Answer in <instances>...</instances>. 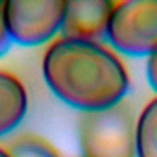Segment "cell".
I'll return each instance as SVG.
<instances>
[{
  "mask_svg": "<svg viewBox=\"0 0 157 157\" xmlns=\"http://www.w3.org/2000/svg\"><path fill=\"white\" fill-rule=\"evenodd\" d=\"M43 76L59 100L83 113L120 104L129 89L122 61L96 43L57 39L44 54Z\"/></svg>",
  "mask_w": 157,
  "mask_h": 157,
  "instance_id": "obj_1",
  "label": "cell"
},
{
  "mask_svg": "<svg viewBox=\"0 0 157 157\" xmlns=\"http://www.w3.org/2000/svg\"><path fill=\"white\" fill-rule=\"evenodd\" d=\"M137 120L131 105L120 102L107 109L85 111L78 120L83 157H137Z\"/></svg>",
  "mask_w": 157,
  "mask_h": 157,
  "instance_id": "obj_2",
  "label": "cell"
},
{
  "mask_svg": "<svg viewBox=\"0 0 157 157\" xmlns=\"http://www.w3.org/2000/svg\"><path fill=\"white\" fill-rule=\"evenodd\" d=\"M107 39L128 56H151L157 52V0L115 4Z\"/></svg>",
  "mask_w": 157,
  "mask_h": 157,
  "instance_id": "obj_3",
  "label": "cell"
},
{
  "mask_svg": "<svg viewBox=\"0 0 157 157\" xmlns=\"http://www.w3.org/2000/svg\"><path fill=\"white\" fill-rule=\"evenodd\" d=\"M63 0H8L4 19L13 43L37 46L52 39L63 22Z\"/></svg>",
  "mask_w": 157,
  "mask_h": 157,
  "instance_id": "obj_4",
  "label": "cell"
},
{
  "mask_svg": "<svg viewBox=\"0 0 157 157\" xmlns=\"http://www.w3.org/2000/svg\"><path fill=\"white\" fill-rule=\"evenodd\" d=\"M115 4L109 0H72L65 2V13L61 22L63 39L96 43L107 39Z\"/></svg>",
  "mask_w": 157,
  "mask_h": 157,
  "instance_id": "obj_5",
  "label": "cell"
},
{
  "mask_svg": "<svg viewBox=\"0 0 157 157\" xmlns=\"http://www.w3.org/2000/svg\"><path fill=\"white\" fill-rule=\"evenodd\" d=\"M28 111V94L13 74L0 70V137L11 133Z\"/></svg>",
  "mask_w": 157,
  "mask_h": 157,
  "instance_id": "obj_6",
  "label": "cell"
},
{
  "mask_svg": "<svg viewBox=\"0 0 157 157\" xmlns=\"http://www.w3.org/2000/svg\"><path fill=\"white\" fill-rule=\"evenodd\" d=\"M137 157H157V98H153L137 118Z\"/></svg>",
  "mask_w": 157,
  "mask_h": 157,
  "instance_id": "obj_7",
  "label": "cell"
},
{
  "mask_svg": "<svg viewBox=\"0 0 157 157\" xmlns=\"http://www.w3.org/2000/svg\"><path fill=\"white\" fill-rule=\"evenodd\" d=\"M6 153L10 157H61L46 139L35 133H22L15 137L6 146Z\"/></svg>",
  "mask_w": 157,
  "mask_h": 157,
  "instance_id": "obj_8",
  "label": "cell"
},
{
  "mask_svg": "<svg viewBox=\"0 0 157 157\" xmlns=\"http://www.w3.org/2000/svg\"><path fill=\"white\" fill-rule=\"evenodd\" d=\"M11 43L13 41L8 33V26H6V19H4V2H0V57L10 50Z\"/></svg>",
  "mask_w": 157,
  "mask_h": 157,
  "instance_id": "obj_9",
  "label": "cell"
},
{
  "mask_svg": "<svg viewBox=\"0 0 157 157\" xmlns=\"http://www.w3.org/2000/svg\"><path fill=\"white\" fill-rule=\"evenodd\" d=\"M146 74H148L150 85L157 91V52H153L151 56H148V61H146Z\"/></svg>",
  "mask_w": 157,
  "mask_h": 157,
  "instance_id": "obj_10",
  "label": "cell"
},
{
  "mask_svg": "<svg viewBox=\"0 0 157 157\" xmlns=\"http://www.w3.org/2000/svg\"><path fill=\"white\" fill-rule=\"evenodd\" d=\"M0 157H10V155L6 153V150H2V148H0Z\"/></svg>",
  "mask_w": 157,
  "mask_h": 157,
  "instance_id": "obj_11",
  "label": "cell"
}]
</instances>
